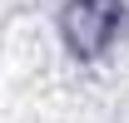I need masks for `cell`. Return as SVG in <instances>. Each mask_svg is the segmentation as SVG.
<instances>
[{
    "label": "cell",
    "mask_w": 129,
    "mask_h": 123,
    "mask_svg": "<svg viewBox=\"0 0 129 123\" xmlns=\"http://www.w3.org/2000/svg\"><path fill=\"white\" fill-rule=\"evenodd\" d=\"M64 30H70V40H75L84 54H94V49L109 44L114 5H109V0H75V5H70V15H64Z\"/></svg>",
    "instance_id": "obj_1"
}]
</instances>
